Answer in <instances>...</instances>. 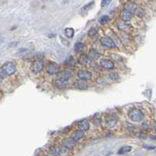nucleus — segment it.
Listing matches in <instances>:
<instances>
[{
	"instance_id": "6ab92c4d",
	"label": "nucleus",
	"mask_w": 156,
	"mask_h": 156,
	"mask_svg": "<svg viewBox=\"0 0 156 156\" xmlns=\"http://www.w3.org/2000/svg\"><path fill=\"white\" fill-rule=\"evenodd\" d=\"M79 62L83 65H88L90 63V59L88 57L87 55H82L79 58Z\"/></svg>"
},
{
	"instance_id": "2eb2a0df",
	"label": "nucleus",
	"mask_w": 156,
	"mask_h": 156,
	"mask_svg": "<svg viewBox=\"0 0 156 156\" xmlns=\"http://www.w3.org/2000/svg\"><path fill=\"white\" fill-rule=\"evenodd\" d=\"M132 14L131 13H129L127 10L125 9H122V13H121V19L123 22H126V21H129L132 18Z\"/></svg>"
},
{
	"instance_id": "dca6fc26",
	"label": "nucleus",
	"mask_w": 156,
	"mask_h": 156,
	"mask_svg": "<svg viewBox=\"0 0 156 156\" xmlns=\"http://www.w3.org/2000/svg\"><path fill=\"white\" fill-rule=\"evenodd\" d=\"M74 87L78 90H86L88 88V84L86 83V82L80 80L74 83Z\"/></svg>"
},
{
	"instance_id": "20e7f679",
	"label": "nucleus",
	"mask_w": 156,
	"mask_h": 156,
	"mask_svg": "<svg viewBox=\"0 0 156 156\" xmlns=\"http://www.w3.org/2000/svg\"><path fill=\"white\" fill-rule=\"evenodd\" d=\"M78 75V77L79 78V79L81 81H89L92 78V73L90 71H87V70H79L77 73Z\"/></svg>"
},
{
	"instance_id": "a211bd4d",
	"label": "nucleus",
	"mask_w": 156,
	"mask_h": 156,
	"mask_svg": "<svg viewBox=\"0 0 156 156\" xmlns=\"http://www.w3.org/2000/svg\"><path fill=\"white\" fill-rule=\"evenodd\" d=\"M55 86L58 89H65L68 86V82L60 81V80L56 79V82H55Z\"/></svg>"
},
{
	"instance_id": "393cba45",
	"label": "nucleus",
	"mask_w": 156,
	"mask_h": 156,
	"mask_svg": "<svg viewBox=\"0 0 156 156\" xmlns=\"http://www.w3.org/2000/svg\"><path fill=\"white\" fill-rule=\"evenodd\" d=\"M108 21H109V17L107 15H104L102 17H100V19H99V23L101 24V25H104V24H105Z\"/></svg>"
},
{
	"instance_id": "9d476101",
	"label": "nucleus",
	"mask_w": 156,
	"mask_h": 156,
	"mask_svg": "<svg viewBox=\"0 0 156 156\" xmlns=\"http://www.w3.org/2000/svg\"><path fill=\"white\" fill-rule=\"evenodd\" d=\"M90 122H89L87 119H82V120H81V121H79L78 122V128L81 131H87V130L90 129Z\"/></svg>"
},
{
	"instance_id": "b1692460",
	"label": "nucleus",
	"mask_w": 156,
	"mask_h": 156,
	"mask_svg": "<svg viewBox=\"0 0 156 156\" xmlns=\"http://www.w3.org/2000/svg\"><path fill=\"white\" fill-rule=\"evenodd\" d=\"M119 28L122 30V31H127L129 28H130V25L125 24L123 22H121V23H119Z\"/></svg>"
},
{
	"instance_id": "4468645a",
	"label": "nucleus",
	"mask_w": 156,
	"mask_h": 156,
	"mask_svg": "<svg viewBox=\"0 0 156 156\" xmlns=\"http://www.w3.org/2000/svg\"><path fill=\"white\" fill-rule=\"evenodd\" d=\"M49 152L51 155L53 156H58L61 153V148L59 146L56 145H53L49 148Z\"/></svg>"
},
{
	"instance_id": "9b49d317",
	"label": "nucleus",
	"mask_w": 156,
	"mask_h": 156,
	"mask_svg": "<svg viewBox=\"0 0 156 156\" xmlns=\"http://www.w3.org/2000/svg\"><path fill=\"white\" fill-rule=\"evenodd\" d=\"M61 144L64 147L67 148V149H68V150H72L74 147L75 146V141H73L71 139V138H64V140L61 142Z\"/></svg>"
},
{
	"instance_id": "f03ea898",
	"label": "nucleus",
	"mask_w": 156,
	"mask_h": 156,
	"mask_svg": "<svg viewBox=\"0 0 156 156\" xmlns=\"http://www.w3.org/2000/svg\"><path fill=\"white\" fill-rule=\"evenodd\" d=\"M1 70L3 71L6 75H13L14 73L17 71V68H16V65L13 62H6L1 68Z\"/></svg>"
},
{
	"instance_id": "2f4dec72",
	"label": "nucleus",
	"mask_w": 156,
	"mask_h": 156,
	"mask_svg": "<svg viewBox=\"0 0 156 156\" xmlns=\"http://www.w3.org/2000/svg\"><path fill=\"white\" fill-rule=\"evenodd\" d=\"M42 156H49V155H42Z\"/></svg>"
},
{
	"instance_id": "6e6552de",
	"label": "nucleus",
	"mask_w": 156,
	"mask_h": 156,
	"mask_svg": "<svg viewBox=\"0 0 156 156\" xmlns=\"http://www.w3.org/2000/svg\"><path fill=\"white\" fill-rule=\"evenodd\" d=\"M85 137V133L84 132L81 131V130H75L71 135V139L72 141H75V143H77L78 141L82 140V138Z\"/></svg>"
},
{
	"instance_id": "f8f14e48",
	"label": "nucleus",
	"mask_w": 156,
	"mask_h": 156,
	"mask_svg": "<svg viewBox=\"0 0 156 156\" xmlns=\"http://www.w3.org/2000/svg\"><path fill=\"white\" fill-rule=\"evenodd\" d=\"M137 8V4H135V3H133V2H128V3H126L125 5H124V7H123V9H125V10H127V11H129V13H131L132 14L134 13Z\"/></svg>"
},
{
	"instance_id": "f257e3e1",
	"label": "nucleus",
	"mask_w": 156,
	"mask_h": 156,
	"mask_svg": "<svg viewBox=\"0 0 156 156\" xmlns=\"http://www.w3.org/2000/svg\"><path fill=\"white\" fill-rule=\"evenodd\" d=\"M128 116L132 122H139L143 120L144 115L141 110L137 108H132V109L129 111Z\"/></svg>"
},
{
	"instance_id": "ddd939ff",
	"label": "nucleus",
	"mask_w": 156,
	"mask_h": 156,
	"mask_svg": "<svg viewBox=\"0 0 156 156\" xmlns=\"http://www.w3.org/2000/svg\"><path fill=\"white\" fill-rule=\"evenodd\" d=\"M118 122V117L115 115H110L107 117L106 123L107 125H108L110 127H112L116 125Z\"/></svg>"
},
{
	"instance_id": "cd10ccee",
	"label": "nucleus",
	"mask_w": 156,
	"mask_h": 156,
	"mask_svg": "<svg viewBox=\"0 0 156 156\" xmlns=\"http://www.w3.org/2000/svg\"><path fill=\"white\" fill-rule=\"evenodd\" d=\"M110 77L112 80H116V79H118L119 78V75L117 73H111L110 74Z\"/></svg>"
},
{
	"instance_id": "412c9836",
	"label": "nucleus",
	"mask_w": 156,
	"mask_h": 156,
	"mask_svg": "<svg viewBox=\"0 0 156 156\" xmlns=\"http://www.w3.org/2000/svg\"><path fill=\"white\" fill-rule=\"evenodd\" d=\"M132 147L131 146H129V145H126V146H123L118 151V154L119 155H123V154L128 153L129 151H131Z\"/></svg>"
},
{
	"instance_id": "7ed1b4c3",
	"label": "nucleus",
	"mask_w": 156,
	"mask_h": 156,
	"mask_svg": "<svg viewBox=\"0 0 156 156\" xmlns=\"http://www.w3.org/2000/svg\"><path fill=\"white\" fill-rule=\"evenodd\" d=\"M44 68V63L42 60H35L34 62L32 63V64L31 66V72L34 73H39L41 72Z\"/></svg>"
},
{
	"instance_id": "0eeeda50",
	"label": "nucleus",
	"mask_w": 156,
	"mask_h": 156,
	"mask_svg": "<svg viewBox=\"0 0 156 156\" xmlns=\"http://www.w3.org/2000/svg\"><path fill=\"white\" fill-rule=\"evenodd\" d=\"M71 77H72V72L68 70H64L62 72H60L57 74V79L60 80V81L67 82Z\"/></svg>"
},
{
	"instance_id": "39448f33",
	"label": "nucleus",
	"mask_w": 156,
	"mask_h": 156,
	"mask_svg": "<svg viewBox=\"0 0 156 156\" xmlns=\"http://www.w3.org/2000/svg\"><path fill=\"white\" fill-rule=\"evenodd\" d=\"M46 72L50 75H57L59 73V65L55 62H50L46 66Z\"/></svg>"
},
{
	"instance_id": "f3484780",
	"label": "nucleus",
	"mask_w": 156,
	"mask_h": 156,
	"mask_svg": "<svg viewBox=\"0 0 156 156\" xmlns=\"http://www.w3.org/2000/svg\"><path fill=\"white\" fill-rule=\"evenodd\" d=\"M88 57L90 59L93 60H97L100 57V53L97 52V50H94V49H92V50H90L89 52V55H88Z\"/></svg>"
},
{
	"instance_id": "5701e85b",
	"label": "nucleus",
	"mask_w": 156,
	"mask_h": 156,
	"mask_svg": "<svg viewBox=\"0 0 156 156\" xmlns=\"http://www.w3.org/2000/svg\"><path fill=\"white\" fill-rule=\"evenodd\" d=\"M75 60L74 59V57L73 56H69L68 59L66 60L65 61V64L68 66H74L75 64Z\"/></svg>"
},
{
	"instance_id": "4be33fe9",
	"label": "nucleus",
	"mask_w": 156,
	"mask_h": 156,
	"mask_svg": "<svg viewBox=\"0 0 156 156\" xmlns=\"http://www.w3.org/2000/svg\"><path fill=\"white\" fill-rule=\"evenodd\" d=\"M75 50L78 53H81L85 50V45L82 42H77L75 45Z\"/></svg>"
},
{
	"instance_id": "a878e982",
	"label": "nucleus",
	"mask_w": 156,
	"mask_h": 156,
	"mask_svg": "<svg viewBox=\"0 0 156 156\" xmlns=\"http://www.w3.org/2000/svg\"><path fill=\"white\" fill-rule=\"evenodd\" d=\"M136 15L139 17H143L144 14V10L142 8H137L136 9V11L134 13Z\"/></svg>"
},
{
	"instance_id": "bb28decb",
	"label": "nucleus",
	"mask_w": 156,
	"mask_h": 156,
	"mask_svg": "<svg viewBox=\"0 0 156 156\" xmlns=\"http://www.w3.org/2000/svg\"><path fill=\"white\" fill-rule=\"evenodd\" d=\"M97 30H98V29H97V28H90L89 32H88V35H89L90 36H91V37H93V36H94V35L97 33Z\"/></svg>"
},
{
	"instance_id": "aec40b11",
	"label": "nucleus",
	"mask_w": 156,
	"mask_h": 156,
	"mask_svg": "<svg viewBox=\"0 0 156 156\" xmlns=\"http://www.w3.org/2000/svg\"><path fill=\"white\" fill-rule=\"evenodd\" d=\"M64 35H66V37H68V39H72V38L74 37L75 31L72 28H67L64 30Z\"/></svg>"
},
{
	"instance_id": "c756f323",
	"label": "nucleus",
	"mask_w": 156,
	"mask_h": 156,
	"mask_svg": "<svg viewBox=\"0 0 156 156\" xmlns=\"http://www.w3.org/2000/svg\"><path fill=\"white\" fill-rule=\"evenodd\" d=\"M6 74L4 73V72L2 71V70H0V79H3L6 77Z\"/></svg>"
},
{
	"instance_id": "c85d7f7f",
	"label": "nucleus",
	"mask_w": 156,
	"mask_h": 156,
	"mask_svg": "<svg viewBox=\"0 0 156 156\" xmlns=\"http://www.w3.org/2000/svg\"><path fill=\"white\" fill-rule=\"evenodd\" d=\"M111 3V1H107V0H103L102 2H101V6L102 7H104V6H108L109 3Z\"/></svg>"
},
{
	"instance_id": "423d86ee",
	"label": "nucleus",
	"mask_w": 156,
	"mask_h": 156,
	"mask_svg": "<svg viewBox=\"0 0 156 156\" xmlns=\"http://www.w3.org/2000/svg\"><path fill=\"white\" fill-rule=\"evenodd\" d=\"M100 42L102 46H104V47H107V48H109V49H112V48L116 47L115 42L109 37L101 38Z\"/></svg>"
},
{
	"instance_id": "1a4fd4ad",
	"label": "nucleus",
	"mask_w": 156,
	"mask_h": 156,
	"mask_svg": "<svg viewBox=\"0 0 156 156\" xmlns=\"http://www.w3.org/2000/svg\"><path fill=\"white\" fill-rule=\"evenodd\" d=\"M99 64H100L102 68L105 69H113L114 67H115V64H114V62H112V60H110L108 59H101L99 62Z\"/></svg>"
},
{
	"instance_id": "7c9ffc66",
	"label": "nucleus",
	"mask_w": 156,
	"mask_h": 156,
	"mask_svg": "<svg viewBox=\"0 0 156 156\" xmlns=\"http://www.w3.org/2000/svg\"><path fill=\"white\" fill-rule=\"evenodd\" d=\"M143 147H145V148H147V149H155V146H148V145H147V144H144V146H143Z\"/></svg>"
}]
</instances>
